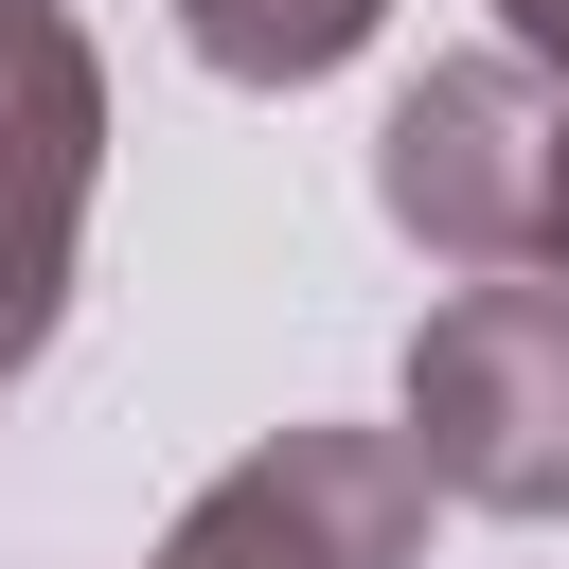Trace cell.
<instances>
[{
	"label": "cell",
	"instance_id": "obj_1",
	"mask_svg": "<svg viewBox=\"0 0 569 569\" xmlns=\"http://www.w3.org/2000/svg\"><path fill=\"white\" fill-rule=\"evenodd\" d=\"M373 213L462 284H569V89L533 53H445L373 124Z\"/></svg>",
	"mask_w": 569,
	"mask_h": 569
},
{
	"label": "cell",
	"instance_id": "obj_2",
	"mask_svg": "<svg viewBox=\"0 0 569 569\" xmlns=\"http://www.w3.org/2000/svg\"><path fill=\"white\" fill-rule=\"evenodd\" d=\"M427 498L480 516H569V284H462L409 338V427Z\"/></svg>",
	"mask_w": 569,
	"mask_h": 569
},
{
	"label": "cell",
	"instance_id": "obj_3",
	"mask_svg": "<svg viewBox=\"0 0 569 569\" xmlns=\"http://www.w3.org/2000/svg\"><path fill=\"white\" fill-rule=\"evenodd\" d=\"M427 551V462L391 427H267L178 498L142 569H409Z\"/></svg>",
	"mask_w": 569,
	"mask_h": 569
},
{
	"label": "cell",
	"instance_id": "obj_6",
	"mask_svg": "<svg viewBox=\"0 0 569 569\" xmlns=\"http://www.w3.org/2000/svg\"><path fill=\"white\" fill-rule=\"evenodd\" d=\"M498 18H516V53H533V71L569 89V0H498Z\"/></svg>",
	"mask_w": 569,
	"mask_h": 569
},
{
	"label": "cell",
	"instance_id": "obj_4",
	"mask_svg": "<svg viewBox=\"0 0 569 569\" xmlns=\"http://www.w3.org/2000/svg\"><path fill=\"white\" fill-rule=\"evenodd\" d=\"M89 178H107V53L53 0H0V391L53 356L71 320V249H89Z\"/></svg>",
	"mask_w": 569,
	"mask_h": 569
},
{
	"label": "cell",
	"instance_id": "obj_5",
	"mask_svg": "<svg viewBox=\"0 0 569 569\" xmlns=\"http://www.w3.org/2000/svg\"><path fill=\"white\" fill-rule=\"evenodd\" d=\"M373 18L391 0H178L196 71H231V89H320V71L373 53Z\"/></svg>",
	"mask_w": 569,
	"mask_h": 569
}]
</instances>
